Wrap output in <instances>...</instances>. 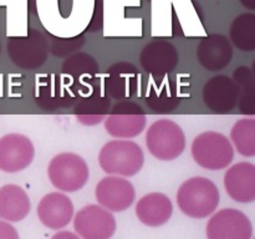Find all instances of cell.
<instances>
[{"mask_svg":"<svg viewBox=\"0 0 255 239\" xmlns=\"http://www.w3.org/2000/svg\"><path fill=\"white\" fill-rule=\"evenodd\" d=\"M0 50H1V45H0Z\"/></svg>","mask_w":255,"mask_h":239,"instance_id":"obj_32","label":"cell"},{"mask_svg":"<svg viewBox=\"0 0 255 239\" xmlns=\"http://www.w3.org/2000/svg\"><path fill=\"white\" fill-rule=\"evenodd\" d=\"M178 50L172 42L154 39L143 46L139 54L142 69L153 77H163L178 65Z\"/></svg>","mask_w":255,"mask_h":239,"instance_id":"obj_12","label":"cell"},{"mask_svg":"<svg viewBox=\"0 0 255 239\" xmlns=\"http://www.w3.org/2000/svg\"><path fill=\"white\" fill-rule=\"evenodd\" d=\"M61 72L75 85L77 94H80L96 80L99 64L86 52H75L65 60Z\"/></svg>","mask_w":255,"mask_h":239,"instance_id":"obj_21","label":"cell"},{"mask_svg":"<svg viewBox=\"0 0 255 239\" xmlns=\"http://www.w3.org/2000/svg\"><path fill=\"white\" fill-rule=\"evenodd\" d=\"M99 163L106 173L132 177L143 167L144 154L136 142L114 139L102 146L99 154Z\"/></svg>","mask_w":255,"mask_h":239,"instance_id":"obj_2","label":"cell"},{"mask_svg":"<svg viewBox=\"0 0 255 239\" xmlns=\"http://www.w3.org/2000/svg\"><path fill=\"white\" fill-rule=\"evenodd\" d=\"M241 2L244 5V6L248 7V9L251 10L255 9V0H241Z\"/></svg>","mask_w":255,"mask_h":239,"instance_id":"obj_31","label":"cell"},{"mask_svg":"<svg viewBox=\"0 0 255 239\" xmlns=\"http://www.w3.org/2000/svg\"><path fill=\"white\" fill-rule=\"evenodd\" d=\"M179 209L191 218L202 219L214 213L219 204L218 187L206 177H193L179 187L177 192Z\"/></svg>","mask_w":255,"mask_h":239,"instance_id":"obj_1","label":"cell"},{"mask_svg":"<svg viewBox=\"0 0 255 239\" xmlns=\"http://www.w3.org/2000/svg\"><path fill=\"white\" fill-rule=\"evenodd\" d=\"M144 101L156 114L172 112L181 101L176 82L164 79V76L151 79L144 95Z\"/></svg>","mask_w":255,"mask_h":239,"instance_id":"obj_20","label":"cell"},{"mask_svg":"<svg viewBox=\"0 0 255 239\" xmlns=\"http://www.w3.org/2000/svg\"><path fill=\"white\" fill-rule=\"evenodd\" d=\"M232 42L242 51L255 50V14L244 12L233 20L229 29Z\"/></svg>","mask_w":255,"mask_h":239,"instance_id":"obj_24","label":"cell"},{"mask_svg":"<svg viewBox=\"0 0 255 239\" xmlns=\"http://www.w3.org/2000/svg\"><path fill=\"white\" fill-rule=\"evenodd\" d=\"M233 80L238 85L239 99L238 105L241 112L244 115L253 116L255 114L254 102V80L249 67L241 66L234 71Z\"/></svg>","mask_w":255,"mask_h":239,"instance_id":"obj_25","label":"cell"},{"mask_svg":"<svg viewBox=\"0 0 255 239\" xmlns=\"http://www.w3.org/2000/svg\"><path fill=\"white\" fill-rule=\"evenodd\" d=\"M7 54L12 64L22 70L39 69L47 60L49 42L46 35L29 29L24 36H11L7 40Z\"/></svg>","mask_w":255,"mask_h":239,"instance_id":"obj_6","label":"cell"},{"mask_svg":"<svg viewBox=\"0 0 255 239\" xmlns=\"http://www.w3.org/2000/svg\"><path fill=\"white\" fill-rule=\"evenodd\" d=\"M202 97L204 104L213 112L228 114L238 105V85L229 76L217 75L206 82Z\"/></svg>","mask_w":255,"mask_h":239,"instance_id":"obj_15","label":"cell"},{"mask_svg":"<svg viewBox=\"0 0 255 239\" xmlns=\"http://www.w3.org/2000/svg\"><path fill=\"white\" fill-rule=\"evenodd\" d=\"M114 214L96 204H89L76 213L74 228L84 239H110L116 232Z\"/></svg>","mask_w":255,"mask_h":239,"instance_id":"obj_9","label":"cell"},{"mask_svg":"<svg viewBox=\"0 0 255 239\" xmlns=\"http://www.w3.org/2000/svg\"><path fill=\"white\" fill-rule=\"evenodd\" d=\"M96 199L105 209L112 212H124L132 206L136 198L133 184L126 178L109 176L97 183Z\"/></svg>","mask_w":255,"mask_h":239,"instance_id":"obj_14","label":"cell"},{"mask_svg":"<svg viewBox=\"0 0 255 239\" xmlns=\"http://www.w3.org/2000/svg\"><path fill=\"white\" fill-rule=\"evenodd\" d=\"M82 96L77 100L75 106V116L85 126L99 124L109 115L111 109V99L100 86L90 85L81 92Z\"/></svg>","mask_w":255,"mask_h":239,"instance_id":"obj_16","label":"cell"},{"mask_svg":"<svg viewBox=\"0 0 255 239\" xmlns=\"http://www.w3.org/2000/svg\"><path fill=\"white\" fill-rule=\"evenodd\" d=\"M192 156L196 163L211 171L224 169L234 158V148L224 134L207 131L198 134L192 143Z\"/></svg>","mask_w":255,"mask_h":239,"instance_id":"obj_4","label":"cell"},{"mask_svg":"<svg viewBox=\"0 0 255 239\" xmlns=\"http://www.w3.org/2000/svg\"><path fill=\"white\" fill-rule=\"evenodd\" d=\"M233 57V47L224 35L212 34L201 40L197 47V59L208 71L227 67Z\"/></svg>","mask_w":255,"mask_h":239,"instance_id":"obj_19","label":"cell"},{"mask_svg":"<svg viewBox=\"0 0 255 239\" xmlns=\"http://www.w3.org/2000/svg\"><path fill=\"white\" fill-rule=\"evenodd\" d=\"M147 117L142 107L131 100H121L105 121V128L115 138H133L146 128Z\"/></svg>","mask_w":255,"mask_h":239,"instance_id":"obj_7","label":"cell"},{"mask_svg":"<svg viewBox=\"0 0 255 239\" xmlns=\"http://www.w3.org/2000/svg\"><path fill=\"white\" fill-rule=\"evenodd\" d=\"M31 203L26 192L16 184H5L0 188V219L20 222L30 213Z\"/></svg>","mask_w":255,"mask_h":239,"instance_id":"obj_23","label":"cell"},{"mask_svg":"<svg viewBox=\"0 0 255 239\" xmlns=\"http://www.w3.org/2000/svg\"><path fill=\"white\" fill-rule=\"evenodd\" d=\"M253 226L246 213L234 208L217 212L207 224L208 239H252Z\"/></svg>","mask_w":255,"mask_h":239,"instance_id":"obj_10","label":"cell"},{"mask_svg":"<svg viewBox=\"0 0 255 239\" xmlns=\"http://www.w3.org/2000/svg\"><path fill=\"white\" fill-rule=\"evenodd\" d=\"M51 239H80V237L76 236L75 233H72V232L62 231L56 233L55 236H52Z\"/></svg>","mask_w":255,"mask_h":239,"instance_id":"obj_30","label":"cell"},{"mask_svg":"<svg viewBox=\"0 0 255 239\" xmlns=\"http://www.w3.org/2000/svg\"><path fill=\"white\" fill-rule=\"evenodd\" d=\"M102 25H104V1L96 0L95 11L89 27H87V31H100L102 29Z\"/></svg>","mask_w":255,"mask_h":239,"instance_id":"obj_28","label":"cell"},{"mask_svg":"<svg viewBox=\"0 0 255 239\" xmlns=\"http://www.w3.org/2000/svg\"><path fill=\"white\" fill-rule=\"evenodd\" d=\"M146 143L149 153L161 161H173L186 148V136L179 124L171 120H158L147 129Z\"/></svg>","mask_w":255,"mask_h":239,"instance_id":"obj_3","label":"cell"},{"mask_svg":"<svg viewBox=\"0 0 255 239\" xmlns=\"http://www.w3.org/2000/svg\"><path fill=\"white\" fill-rule=\"evenodd\" d=\"M47 174L52 186L62 192L80 191L89 181V166L72 152L59 153L50 161Z\"/></svg>","mask_w":255,"mask_h":239,"instance_id":"obj_5","label":"cell"},{"mask_svg":"<svg viewBox=\"0 0 255 239\" xmlns=\"http://www.w3.org/2000/svg\"><path fill=\"white\" fill-rule=\"evenodd\" d=\"M0 239H20L16 229L5 221H0Z\"/></svg>","mask_w":255,"mask_h":239,"instance_id":"obj_29","label":"cell"},{"mask_svg":"<svg viewBox=\"0 0 255 239\" xmlns=\"http://www.w3.org/2000/svg\"><path fill=\"white\" fill-rule=\"evenodd\" d=\"M74 216V204L64 193L52 192L42 197L37 206V217L45 227L50 229H61L71 222Z\"/></svg>","mask_w":255,"mask_h":239,"instance_id":"obj_18","label":"cell"},{"mask_svg":"<svg viewBox=\"0 0 255 239\" xmlns=\"http://www.w3.org/2000/svg\"><path fill=\"white\" fill-rule=\"evenodd\" d=\"M141 74L133 64L120 61L109 67L105 76V91L110 99L129 100L136 97L139 90Z\"/></svg>","mask_w":255,"mask_h":239,"instance_id":"obj_13","label":"cell"},{"mask_svg":"<svg viewBox=\"0 0 255 239\" xmlns=\"http://www.w3.org/2000/svg\"><path fill=\"white\" fill-rule=\"evenodd\" d=\"M35 90V101L44 110L64 109L76 102V87L64 75L41 76Z\"/></svg>","mask_w":255,"mask_h":239,"instance_id":"obj_8","label":"cell"},{"mask_svg":"<svg viewBox=\"0 0 255 239\" xmlns=\"http://www.w3.org/2000/svg\"><path fill=\"white\" fill-rule=\"evenodd\" d=\"M47 35H49V39H47V42H49V51L51 54H54L55 56L59 57L66 56V55L76 51L85 42L84 34L77 35V36L74 37H67V39H65V37H56L50 34Z\"/></svg>","mask_w":255,"mask_h":239,"instance_id":"obj_27","label":"cell"},{"mask_svg":"<svg viewBox=\"0 0 255 239\" xmlns=\"http://www.w3.org/2000/svg\"><path fill=\"white\" fill-rule=\"evenodd\" d=\"M173 212L171 199L163 193L153 192L142 197L136 204L137 218L148 227H159L169 221Z\"/></svg>","mask_w":255,"mask_h":239,"instance_id":"obj_22","label":"cell"},{"mask_svg":"<svg viewBox=\"0 0 255 239\" xmlns=\"http://www.w3.org/2000/svg\"><path fill=\"white\" fill-rule=\"evenodd\" d=\"M34 156V144L25 134L7 133L0 138V169L2 172L22 171L30 166Z\"/></svg>","mask_w":255,"mask_h":239,"instance_id":"obj_11","label":"cell"},{"mask_svg":"<svg viewBox=\"0 0 255 239\" xmlns=\"http://www.w3.org/2000/svg\"><path fill=\"white\" fill-rule=\"evenodd\" d=\"M231 139L242 156H255V120H239L232 128Z\"/></svg>","mask_w":255,"mask_h":239,"instance_id":"obj_26","label":"cell"},{"mask_svg":"<svg viewBox=\"0 0 255 239\" xmlns=\"http://www.w3.org/2000/svg\"><path fill=\"white\" fill-rule=\"evenodd\" d=\"M224 187L232 199L239 203L255 201V166L249 162L233 164L224 176Z\"/></svg>","mask_w":255,"mask_h":239,"instance_id":"obj_17","label":"cell"}]
</instances>
